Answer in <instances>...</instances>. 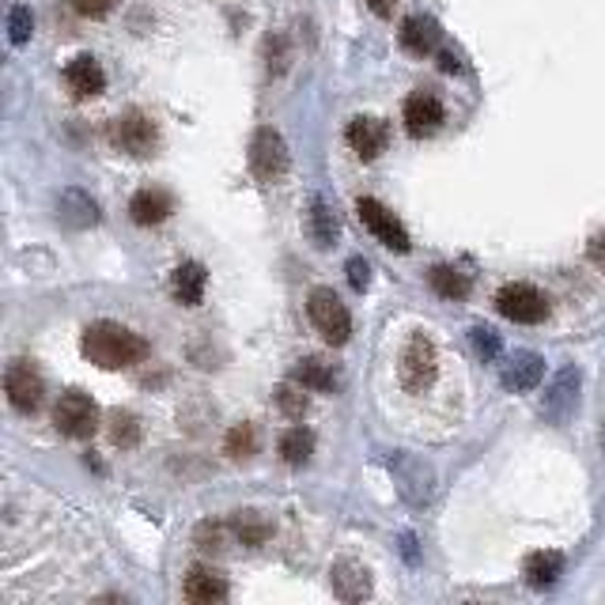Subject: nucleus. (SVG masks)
Returning a JSON list of instances; mask_svg holds the SVG:
<instances>
[{
	"label": "nucleus",
	"instance_id": "f03ea898",
	"mask_svg": "<svg viewBox=\"0 0 605 605\" xmlns=\"http://www.w3.org/2000/svg\"><path fill=\"white\" fill-rule=\"evenodd\" d=\"M435 375H439V352H435V341L428 333H413L402 349V360H397L402 390L405 394H424V390H432Z\"/></svg>",
	"mask_w": 605,
	"mask_h": 605
},
{
	"label": "nucleus",
	"instance_id": "a878e982",
	"mask_svg": "<svg viewBox=\"0 0 605 605\" xmlns=\"http://www.w3.org/2000/svg\"><path fill=\"white\" fill-rule=\"evenodd\" d=\"M110 439H114V447H121V450L137 447L140 443V421L132 413H114L110 416Z\"/></svg>",
	"mask_w": 605,
	"mask_h": 605
},
{
	"label": "nucleus",
	"instance_id": "cd10ccee",
	"mask_svg": "<svg viewBox=\"0 0 605 605\" xmlns=\"http://www.w3.org/2000/svg\"><path fill=\"white\" fill-rule=\"evenodd\" d=\"M254 450H257L254 424H235V428L227 432V454L231 458H251Z\"/></svg>",
	"mask_w": 605,
	"mask_h": 605
},
{
	"label": "nucleus",
	"instance_id": "f704fd0d",
	"mask_svg": "<svg viewBox=\"0 0 605 605\" xmlns=\"http://www.w3.org/2000/svg\"><path fill=\"white\" fill-rule=\"evenodd\" d=\"M439 65L443 73H458V57H454V53H439Z\"/></svg>",
	"mask_w": 605,
	"mask_h": 605
},
{
	"label": "nucleus",
	"instance_id": "9d476101",
	"mask_svg": "<svg viewBox=\"0 0 605 605\" xmlns=\"http://www.w3.org/2000/svg\"><path fill=\"white\" fill-rule=\"evenodd\" d=\"M443 118H447V110H443L439 95L416 92L405 99V129L413 132V137H432V132L443 126Z\"/></svg>",
	"mask_w": 605,
	"mask_h": 605
},
{
	"label": "nucleus",
	"instance_id": "473e14b6",
	"mask_svg": "<svg viewBox=\"0 0 605 605\" xmlns=\"http://www.w3.org/2000/svg\"><path fill=\"white\" fill-rule=\"evenodd\" d=\"M586 257H591L598 269H605V231H598V235L591 238V246H586Z\"/></svg>",
	"mask_w": 605,
	"mask_h": 605
},
{
	"label": "nucleus",
	"instance_id": "b1692460",
	"mask_svg": "<svg viewBox=\"0 0 605 605\" xmlns=\"http://www.w3.org/2000/svg\"><path fill=\"white\" fill-rule=\"evenodd\" d=\"M310 454H315V435L307 428H291L280 435V458L288 461V466H307Z\"/></svg>",
	"mask_w": 605,
	"mask_h": 605
},
{
	"label": "nucleus",
	"instance_id": "393cba45",
	"mask_svg": "<svg viewBox=\"0 0 605 605\" xmlns=\"http://www.w3.org/2000/svg\"><path fill=\"white\" fill-rule=\"evenodd\" d=\"M231 527H235V533H238V541H243V545H262V541L273 533V527L257 511H238L235 519H231Z\"/></svg>",
	"mask_w": 605,
	"mask_h": 605
},
{
	"label": "nucleus",
	"instance_id": "39448f33",
	"mask_svg": "<svg viewBox=\"0 0 605 605\" xmlns=\"http://www.w3.org/2000/svg\"><path fill=\"white\" fill-rule=\"evenodd\" d=\"M496 310L519 326H538L549 318V299L533 284H503L496 296Z\"/></svg>",
	"mask_w": 605,
	"mask_h": 605
},
{
	"label": "nucleus",
	"instance_id": "a211bd4d",
	"mask_svg": "<svg viewBox=\"0 0 605 605\" xmlns=\"http://www.w3.org/2000/svg\"><path fill=\"white\" fill-rule=\"evenodd\" d=\"M575 402H580V371L564 368L545 394V413L553 416V421H564V416L575 408Z\"/></svg>",
	"mask_w": 605,
	"mask_h": 605
},
{
	"label": "nucleus",
	"instance_id": "4468645a",
	"mask_svg": "<svg viewBox=\"0 0 605 605\" xmlns=\"http://www.w3.org/2000/svg\"><path fill=\"white\" fill-rule=\"evenodd\" d=\"M541 379H545V360H541L538 352H514L503 368V386L514 390V394L538 390Z\"/></svg>",
	"mask_w": 605,
	"mask_h": 605
},
{
	"label": "nucleus",
	"instance_id": "72a5a7b5",
	"mask_svg": "<svg viewBox=\"0 0 605 605\" xmlns=\"http://www.w3.org/2000/svg\"><path fill=\"white\" fill-rule=\"evenodd\" d=\"M368 8H371L375 15H382V20H386V15L394 12V4H390V0H368Z\"/></svg>",
	"mask_w": 605,
	"mask_h": 605
},
{
	"label": "nucleus",
	"instance_id": "f8f14e48",
	"mask_svg": "<svg viewBox=\"0 0 605 605\" xmlns=\"http://www.w3.org/2000/svg\"><path fill=\"white\" fill-rule=\"evenodd\" d=\"M171 212H174V198L167 190H156V185L132 193V201H129V216L137 220L140 227L163 224V220H171Z\"/></svg>",
	"mask_w": 605,
	"mask_h": 605
},
{
	"label": "nucleus",
	"instance_id": "412c9836",
	"mask_svg": "<svg viewBox=\"0 0 605 605\" xmlns=\"http://www.w3.org/2000/svg\"><path fill=\"white\" fill-rule=\"evenodd\" d=\"M564 572V556L560 553H530L527 564H522V575H527L530 586H553Z\"/></svg>",
	"mask_w": 605,
	"mask_h": 605
},
{
	"label": "nucleus",
	"instance_id": "20e7f679",
	"mask_svg": "<svg viewBox=\"0 0 605 605\" xmlns=\"http://www.w3.org/2000/svg\"><path fill=\"white\" fill-rule=\"evenodd\" d=\"M53 424H57V432L68 435V439H92L95 428H99V405L87 394H79V390H68V394H61V402L53 405Z\"/></svg>",
	"mask_w": 605,
	"mask_h": 605
},
{
	"label": "nucleus",
	"instance_id": "6e6552de",
	"mask_svg": "<svg viewBox=\"0 0 605 605\" xmlns=\"http://www.w3.org/2000/svg\"><path fill=\"white\" fill-rule=\"evenodd\" d=\"M355 212H360L363 227H368L382 246H390V251H397V254H405V251H408V231H405L402 224H397L394 212H390L382 201H375V198H360V201H355Z\"/></svg>",
	"mask_w": 605,
	"mask_h": 605
},
{
	"label": "nucleus",
	"instance_id": "423d86ee",
	"mask_svg": "<svg viewBox=\"0 0 605 605\" xmlns=\"http://www.w3.org/2000/svg\"><path fill=\"white\" fill-rule=\"evenodd\" d=\"M110 140L118 145L126 156H137V159H145L156 151L159 145V129H156V121L148 118L145 110H126L121 118H114V126H110Z\"/></svg>",
	"mask_w": 605,
	"mask_h": 605
},
{
	"label": "nucleus",
	"instance_id": "bb28decb",
	"mask_svg": "<svg viewBox=\"0 0 605 605\" xmlns=\"http://www.w3.org/2000/svg\"><path fill=\"white\" fill-rule=\"evenodd\" d=\"M34 34V15L26 4H12L8 8V39H12V46H23V42H31Z\"/></svg>",
	"mask_w": 605,
	"mask_h": 605
},
{
	"label": "nucleus",
	"instance_id": "9b49d317",
	"mask_svg": "<svg viewBox=\"0 0 605 605\" xmlns=\"http://www.w3.org/2000/svg\"><path fill=\"white\" fill-rule=\"evenodd\" d=\"M65 84H68V92H73L76 99H95V95H103V87H106V73L99 68V61H95L92 53H79V57L68 61Z\"/></svg>",
	"mask_w": 605,
	"mask_h": 605
},
{
	"label": "nucleus",
	"instance_id": "2eb2a0df",
	"mask_svg": "<svg viewBox=\"0 0 605 605\" xmlns=\"http://www.w3.org/2000/svg\"><path fill=\"white\" fill-rule=\"evenodd\" d=\"M329 583H333V594L341 602H363L371 594V572L363 564H352V560H341L329 572Z\"/></svg>",
	"mask_w": 605,
	"mask_h": 605
},
{
	"label": "nucleus",
	"instance_id": "c756f323",
	"mask_svg": "<svg viewBox=\"0 0 605 605\" xmlns=\"http://www.w3.org/2000/svg\"><path fill=\"white\" fill-rule=\"evenodd\" d=\"M68 4H73V12H79L84 20H103V15L114 12L118 0H68Z\"/></svg>",
	"mask_w": 605,
	"mask_h": 605
},
{
	"label": "nucleus",
	"instance_id": "4be33fe9",
	"mask_svg": "<svg viewBox=\"0 0 605 605\" xmlns=\"http://www.w3.org/2000/svg\"><path fill=\"white\" fill-rule=\"evenodd\" d=\"M432 291L435 296H443V299H466L469 296V288H474V284H469V277L461 269H454V265H435L432 269Z\"/></svg>",
	"mask_w": 605,
	"mask_h": 605
},
{
	"label": "nucleus",
	"instance_id": "6ab92c4d",
	"mask_svg": "<svg viewBox=\"0 0 605 605\" xmlns=\"http://www.w3.org/2000/svg\"><path fill=\"white\" fill-rule=\"evenodd\" d=\"M204 284H209V273H204L201 262H182L171 277L174 299L185 302V307H198V302L204 299Z\"/></svg>",
	"mask_w": 605,
	"mask_h": 605
},
{
	"label": "nucleus",
	"instance_id": "dca6fc26",
	"mask_svg": "<svg viewBox=\"0 0 605 605\" xmlns=\"http://www.w3.org/2000/svg\"><path fill=\"white\" fill-rule=\"evenodd\" d=\"M182 594H185V602H193V605L224 602L227 598V580L216 572V567H193V572L185 575Z\"/></svg>",
	"mask_w": 605,
	"mask_h": 605
},
{
	"label": "nucleus",
	"instance_id": "5701e85b",
	"mask_svg": "<svg viewBox=\"0 0 605 605\" xmlns=\"http://www.w3.org/2000/svg\"><path fill=\"white\" fill-rule=\"evenodd\" d=\"M307 227H310V238H315L318 246H329V243L337 238V216H333V209H329V204H326L322 198L310 201Z\"/></svg>",
	"mask_w": 605,
	"mask_h": 605
},
{
	"label": "nucleus",
	"instance_id": "0eeeda50",
	"mask_svg": "<svg viewBox=\"0 0 605 605\" xmlns=\"http://www.w3.org/2000/svg\"><path fill=\"white\" fill-rule=\"evenodd\" d=\"M251 167L262 182H277L288 171V145L273 126H262L251 140Z\"/></svg>",
	"mask_w": 605,
	"mask_h": 605
},
{
	"label": "nucleus",
	"instance_id": "1a4fd4ad",
	"mask_svg": "<svg viewBox=\"0 0 605 605\" xmlns=\"http://www.w3.org/2000/svg\"><path fill=\"white\" fill-rule=\"evenodd\" d=\"M4 394L12 408H20V413H34V408L42 405V397H46V382L34 371V363L26 360H15L12 368L4 371Z\"/></svg>",
	"mask_w": 605,
	"mask_h": 605
},
{
	"label": "nucleus",
	"instance_id": "7c9ffc66",
	"mask_svg": "<svg viewBox=\"0 0 605 605\" xmlns=\"http://www.w3.org/2000/svg\"><path fill=\"white\" fill-rule=\"evenodd\" d=\"M474 344H477V352L485 355V360H496V355H500V337H496V329H488V326L474 329Z\"/></svg>",
	"mask_w": 605,
	"mask_h": 605
},
{
	"label": "nucleus",
	"instance_id": "aec40b11",
	"mask_svg": "<svg viewBox=\"0 0 605 605\" xmlns=\"http://www.w3.org/2000/svg\"><path fill=\"white\" fill-rule=\"evenodd\" d=\"M291 379L299 382V386H307L310 394H326V390L337 386V375L329 371V363L315 360V355H307V360L296 363V371H291Z\"/></svg>",
	"mask_w": 605,
	"mask_h": 605
},
{
	"label": "nucleus",
	"instance_id": "c85d7f7f",
	"mask_svg": "<svg viewBox=\"0 0 605 605\" xmlns=\"http://www.w3.org/2000/svg\"><path fill=\"white\" fill-rule=\"evenodd\" d=\"M277 402H280L284 413L291 416V421H299V416L307 413V386H299L296 379L284 382V386L277 390Z\"/></svg>",
	"mask_w": 605,
	"mask_h": 605
},
{
	"label": "nucleus",
	"instance_id": "7ed1b4c3",
	"mask_svg": "<svg viewBox=\"0 0 605 605\" xmlns=\"http://www.w3.org/2000/svg\"><path fill=\"white\" fill-rule=\"evenodd\" d=\"M310 322L318 326V333L326 337L329 344H349L352 337V315L341 299L333 296V288H315L307 299Z\"/></svg>",
	"mask_w": 605,
	"mask_h": 605
},
{
	"label": "nucleus",
	"instance_id": "f257e3e1",
	"mask_svg": "<svg viewBox=\"0 0 605 605\" xmlns=\"http://www.w3.org/2000/svg\"><path fill=\"white\" fill-rule=\"evenodd\" d=\"M87 360L103 371H121L132 368L148 355V341L140 333H132L129 326L118 322H92L84 329V341H79Z\"/></svg>",
	"mask_w": 605,
	"mask_h": 605
},
{
	"label": "nucleus",
	"instance_id": "ddd939ff",
	"mask_svg": "<svg viewBox=\"0 0 605 605\" xmlns=\"http://www.w3.org/2000/svg\"><path fill=\"white\" fill-rule=\"evenodd\" d=\"M349 145H352V151L360 159H375L382 148H386V140H390V129H386V121L382 118H352L349 121Z\"/></svg>",
	"mask_w": 605,
	"mask_h": 605
},
{
	"label": "nucleus",
	"instance_id": "f3484780",
	"mask_svg": "<svg viewBox=\"0 0 605 605\" xmlns=\"http://www.w3.org/2000/svg\"><path fill=\"white\" fill-rule=\"evenodd\" d=\"M439 39H443L439 23L428 20V15H408L402 23V46L413 53V57H428V53H435Z\"/></svg>",
	"mask_w": 605,
	"mask_h": 605
},
{
	"label": "nucleus",
	"instance_id": "2f4dec72",
	"mask_svg": "<svg viewBox=\"0 0 605 605\" xmlns=\"http://www.w3.org/2000/svg\"><path fill=\"white\" fill-rule=\"evenodd\" d=\"M349 284L355 291H363L371 284V269H368V262H360V257H352L349 262Z\"/></svg>",
	"mask_w": 605,
	"mask_h": 605
}]
</instances>
